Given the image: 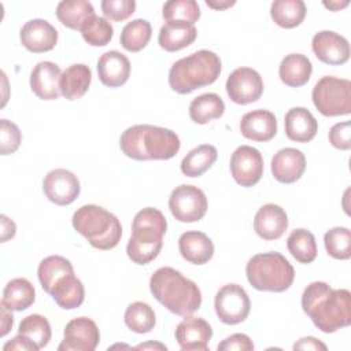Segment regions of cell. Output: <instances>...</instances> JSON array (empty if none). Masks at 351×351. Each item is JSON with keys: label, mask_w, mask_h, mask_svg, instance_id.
I'll list each match as a JSON object with an SVG mask.
<instances>
[{"label": "cell", "mask_w": 351, "mask_h": 351, "mask_svg": "<svg viewBox=\"0 0 351 351\" xmlns=\"http://www.w3.org/2000/svg\"><path fill=\"white\" fill-rule=\"evenodd\" d=\"M302 308L324 333H333L351 324L350 291L333 289L324 281H314L304 288Z\"/></svg>", "instance_id": "1"}, {"label": "cell", "mask_w": 351, "mask_h": 351, "mask_svg": "<svg viewBox=\"0 0 351 351\" xmlns=\"http://www.w3.org/2000/svg\"><path fill=\"white\" fill-rule=\"evenodd\" d=\"M119 147L134 160H167L177 155L181 141L176 132L167 128L133 125L121 134Z\"/></svg>", "instance_id": "2"}, {"label": "cell", "mask_w": 351, "mask_h": 351, "mask_svg": "<svg viewBox=\"0 0 351 351\" xmlns=\"http://www.w3.org/2000/svg\"><path fill=\"white\" fill-rule=\"evenodd\" d=\"M149 291L162 306L177 315H191L202 304L199 287L173 267L155 270L149 278Z\"/></svg>", "instance_id": "3"}, {"label": "cell", "mask_w": 351, "mask_h": 351, "mask_svg": "<svg viewBox=\"0 0 351 351\" xmlns=\"http://www.w3.org/2000/svg\"><path fill=\"white\" fill-rule=\"evenodd\" d=\"M167 222L160 210L145 207L140 210L132 222V236L126 245L129 259L137 265L152 262L160 252Z\"/></svg>", "instance_id": "4"}, {"label": "cell", "mask_w": 351, "mask_h": 351, "mask_svg": "<svg viewBox=\"0 0 351 351\" xmlns=\"http://www.w3.org/2000/svg\"><path fill=\"white\" fill-rule=\"evenodd\" d=\"M221 69V59L215 52L200 49L173 63L169 71V85L174 92L188 95L215 82Z\"/></svg>", "instance_id": "5"}, {"label": "cell", "mask_w": 351, "mask_h": 351, "mask_svg": "<svg viewBox=\"0 0 351 351\" xmlns=\"http://www.w3.org/2000/svg\"><path fill=\"white\" fill-rule=\"evenodd\" d=\"M71 222L73 228L97 250H112L121 241L122 226L119 219L100 206H81L73 214Z\"/></svg>", "instance_id": "6"}, {"label": "cell", "mask_w": 351, "mask_h": 351, "mask_svg": "<svg viewBox=\"0 0 351 351\" xmlns=\"http://www.w3.org/2000/svg\"><path fill=\"white\" fill-rule=\"evenodd\" d=\"M245 276L258 291L284 292L292 285L295 270L282 254L270 251L254 255L245 266Z\"/></svg>", "instance_id": "7"}, {"label": "cell", "mask_w": 351, "mask_h": 351, "mask_svg": "<svg viewBox=\"0 0 351 351\" xmlns=\"http://www.w3.org/2000/svg\"><path fill=\"white\" fill-rule=\"evenodd\" d=\"M311 99L315 108L325 117L348 115L351 112V82L325 75L314 85Z\"/></svg>", "instance_id": "8"}, {"label": "cell", "mask_w": 351, "mask_h": 351, "mask_svg": "<svg viewBox=\"0 0 351 351\" xmlns=\"http://www.w3.org/2000/svg\"><path fill=\"white\" fill-rule=\"evenodd\" d=\"M169 208L171 215L180 222H197L202 219L208 208L204 192L188 184L176 186L169 197Z\"/></svg>", "instance_id": "9"}, {"label": "cell", "mask_w": 351, "mask_h": 351, "mask_svg": "<svg viewBox=\"0 0 351 351\" xmlns=\"http://www.w3.org/2000/svg\"><path fill=\"white\" fill-rule=\"evenodd\" d=\"M215 314L221 322L226 325H236L250 314L251 302L245 289L239 284H226L215 295L214 299Z\"/></svg>", "instance_id": "10"}, {"label": "cell", "mask_w": 351, "mask_h": 351, "mask_svg": "<svg viewBox=\"0 0 351 351\" xmlns=\"http://www.w3.org/2000/svg\"><path fill=\"white\" fill-rule=\"evenodd\" d=\"M226 93L236 104H250L263 93V80L261 74L251 67H239L233 70L226 80Z\"/></svg>", "instance_id": "11"}, {"label": "cell", "mask_w": 351, "mask_h": 351, "mask_svg": "<svg viewBox=\"0 0 351 351\" xmlns=\"http://www.w3.org/2000/svg\"><path fill=\"white\" fill-rule=\"evenodd\" d=\"M230 173L241 186H254L263 176L262 154L251 145L237 147L230 156Z\"/></svg>", "instance_id": "12"}, {"label": "cell", "mask_w": 351, "mask_h": 351, "mask_svg": "<svg viewBox=\"0 0 351 351\" xmlns=\"http://www.w3.org/2000/svg\"><path fill=\"white\" fill-rule=\"evenodd\" d=\"M100 332L95 321L78 317L67 322L58 351H93L99 346Z\"/></svg>", "instance_id": "13"}, {"label": "cell", "mask_w": 351, "mask_h": 351, "mask_svg": "<svg viewBox=\"0 0 351 351\" xmlns=\"http://www.w3.org/2000/svg\"><path fill=\"white\" fill-rule=\"evenodd\" d=\"M43 191L47 199L58 206L71 204L81 192L80 180L66 169H53L43 180Z\"/></svg>", "instance_id": "14"}, {"label": "cell", "mask_w": 351, "mask_h": 351, "mask_svg": "<svg viewBox=\"0 0 351 351\" xmlns=\"http://www.w3.org/2000/svg\"><path fill=\"white\" fill-rule=\"evenodd\" d=\"M311 49L322 63L344 64L350 59V44L346 37L332 30H321L311 40Z\"/></svg>", "instance_id": "15"}, {"label": "cell", "mask_w": 351, "mask_h": 351, "mask_svg": "<svg viewBox=\"0 0 351 351\" xmlns=\"http://www.w3.org/2000/svg\"><path fill=\"white\" fill-rule=\"evenodd\" d=\"M174 336L181 350L207 351L208 341L213 337V329L204 318L185 315L177 325Z\"/></svg>", "instance_id": "16"}, {"label": "cell", "mask_w": 351, "mask_h": 351, "mask_svg": "<svg viewBox=\"0 0 351 351\" xmlns=\"http://www.w3.org/2000/svg\"><path fill=\"white\" fill-rule=\"evenodd\" d=\"M58 30L48 21L40 18L27 21L19 32L22 45L33 53L53 49L58 43Z\"/></svg>", "instance_id": "17"}, {"label": "cell", "mask_w": 351, "mask_h": 351, "mask_svg": "<svg viewBox=\"0 0 351 351\" xmlns=\"http://www.w3.org/2000/svg\"><path fill=\"white\" fill-rule=\"evenodd\" d=\"M288 228V215L282 207L274 203L263 204L255 214L254 230L267 241L280 239Z\"/></svg>", "instance_id": "18"}, {"label": "cell", "mask_w": 351, "mask_h": 351, "mask_svg": "<svg viewBox=\"0 0 351 351\" xmlns=\"http://www.w3.org/2000/svg\"><path fill=\"white\" fill-rule=\"evenodd\" d=\"M60 69L49 60L38 62L30 73V88L41 100H55L60 95Z\"/></svg>", "instance_id": "19"}, {"label": "cell", "mask_w": 351, "mask_h": 351, "mask_svg": "<svg viewBox=\"0 0 351 351\" xmlns=\"http://www.w3.org/2000/svg\"><path fill=\"white\" fill-rule=\"evenodd\" d=\"M306 170V158L300 149L282 148L278 149L271 159V174L281 184H292L298 181Z\"/></svg>", "instance_id": "20"}, {"label": "cell", "mask_w": 351, "mask_h": 351, "mask_svg": "<svg viewBox=\"0 0 351 351\" xmlns=\"http://www.w3.org/2000/svg\"><path fill=\"white\" fill-rule=\"evenodd\" d=\"M241 134L252 141H270L277 133L276 115L269 110H252L245 112L240 121Z\"/></svg>", "instance_id": "21"}, {"label": "cell", "mask_w": 351, "mask_h": 351, "mask_svg": "<svg viewBox=\"0 0 351 351\" xmlns=\"http://www.w3.org/2000/svg\"><path fill=\"white\" fill-rule=\"evenodd\" d=\"M97 75L103 85L118 88L130 75V62L119 51H107L97 60Z\"/></svg>", "instance_id": "22"}, {"label": "cell", "mask_w": 351, "mask_h": 351, "mask_svg": "<svg viewBox=\"0 0 351 351\" xmlns=\"http://www.w3.org/2000/svg\"><path fill=\"white\" fill-rule=\"evenodd\" d=\"M178 250L181 256L193 265H204L214 255V244L211 239L199 230H188L178 239Z\"/></svg>", "instance_id": "23"}, {"label": "cell", "mask_w": 351, "mask_h": 351, "mask_svg": "<svg viewBox=\"0 0 351 351\" xmlns=\"http://www.w3.org/2000/svg\"><path fill=\"white\" fill-rule=\"evenodd\" d=\"M285 134L296 143L311 141L318 130V122L314 115L304 107H293L284 117Z\"/></svg>", "instance_id": "24"}, {"label": "cell", "mask_w": 351, "mask_h": 351, "mask_svg": "<svg viewBox=\"0 0 351 351\" xmlns=\"http://www.w3.org/2000/svg\"><path fill=\"white\" fill-rule=\"evenodd\" d=\"M197 36L195 25L181 21L166 22L158 34V43L160 48L167 52H176L189 47Z\"/></svg>", "instance_id": "25"}, {"label": "cell", "mask_w": 351, "mask_h": 351, "mask_svg": "<svg viewBox=\"0 0 351 351\" xmlns=\"http://www.w3.org/2000/svg\"><path fill=\"white\" fill-rule=\"evenodd\" d=\"M90 81L92 71L89 66L84 63L71 64L60 75V95L67 100H77L88 92Z\"/></svg>", "instance_id": "26"}, {"label": "cell", "mask_w": 351, "mask_h": 351, "mask_svg": "<svg viewBox=\"0 0 351 351\" xmlns=\"http://www.w3.org/2000/svg\"><path fill=\"white\" fill-rule=\"evenodd\" d=\"M313 73V64L310 59L303 53L287 55L278 67L280 80L292 88L303 86L308 82Z\"/></svg>", "instance_id": "27"}, {"label": "cell", "mask_w": 351, "mask_h": 351, "mask_svg": "<svg viewBox=\"0 0 351 351\" xmlns=\"http://www.w3.org/2000/svg\"><path fill=\"white\" fill-rule=\"evenodd\" d=\"M56 304L64 310L80 307L85 299V289L80 278L73 274L62 277L49 292Z\"/></svg>", "instance_id": "28"}, {"label": "cell", "mask_w": 351, "mask_h": 351, "mask_svg": "<svg viewBox=\"0 0 351 351\" xmlns=\"http://www.w3.org/2000/svg\"><path fill=\"white\" fill-rule=\"evenodd\" d=\"M36 300L33 284L23 277L12 278L3 291L1 303L11 311H22L29 308Z\"/></svg>", "instance_id": "29"}, {"label": "cell", "mask_w": 351, "mask_h": 351, "mask_svg": "<svg viewBox=\"0 0 351 351\" xmlns=\"http://www.w3.org/2000/svg\"><path fill=\"white\" fill-rule=\"evenodd\" d=\"M93 15L95 8L86 0H63L56 7L59 22L73 30H81L84 23Z\"/></svg>", "instance_id": "30"}, {"label": "cell", "mask_w": 351, "mask_h": 351, "mask_svg": "<svg viewBox=\"0 0 351 351\" xmlns=\"http://www.w3.org/2000/svg\"><path fill=\"white\" fill-rule=\"evenodd\" d=\"M225 112V103L217 93H203L189 104V117L195 123L204 125L218 119Z\"/></svg>", "instance_id": "31"}, {"label": "cell", "mask_w": 351, "mask_h": 351, "mask_svg": "<svg viewBox=\"0 0 351 351\" xmlns=\"http://www.w3.org/2000/svg\"><path fill=\"white\" fill-rule=\"evenodd\" d=\"M218 151L211 144H202L191 149L181 160V171L186 177H200L217 160Z\"/></svg>", "instance_id": "32"}, {"label": "cell", "mask_w": 351, "mask_h": 351, "mask_svg": "<svg viewBox=\"0 0 351 351\" xmlns=\"http://www.w3.org/2000/svg\"><path fill=\"white\" fill-rule=\"evenodd\" d=\"M307 8L302 0H274L270 5V16L276 25L284 29H292L299 26Z\"/></svg>", "instance_id": "33"}, {"label": "cell", "mask_w": 351, "mask_h": 351, "mask_svg": "<svg viewBox=\"0 0 351 351\" xmlns=\"http://www.w3.org/2000/svg\"><path fill=\"white\" fill-rule=\"evenodd\" d=\"M74 267L69 259L60 255H49L44 258L37 269L38 281L43 287V289L49 293L53 288V285L64 276L73 274Z\"/></svg>", "instance_id": "34"}, {"label": "cell", "mask_w": 351, "mask_h": 351, "mask_svg": "<svg viewBox=\"0 0 351 351\" xmlns=\"http://www.w3.org/2000/svg\"><path fill=\"white\" fill-rule=\"evenodd\" d=\"M152 27L147 19H133L128 22L121 32V45L129 52H138L147 47L151 40Z\"/></svg>", "instance_id": "35"}, {"label": "cell", "mask_w": 351, "mask_h": 351, "mask_svg": "<svg viewBox=\"0 0 351 351\" xmlns=\"http://www.w3.org/2000/svg\"><path fill=\"white\" fill-rule=\"evenodd\" d=\"M291 255L300 263H311L317 258V243L314 234L303 228L291 232L287 240Z\"/></svg>", "instance_id": "36"}, {"label": "cell", "mask_w": 351, "mask_h": 351, "mask_svg": "<svg viewBox=\"0 0 351 351\" xmlns=\"http://www.w3.org/2000/svg\"><path fill=\"white\" fill-rule=\"evenodd\" d=\"M126 326L134 333H148L156 324L154 308L145 302H133L126 307L123 315Z\"/></svg>", "instance_id": "37"}, {"label": "cell", "mask_w": 351, "mask_h": 351, "mask_svg": "<svg viewBox=\"0 0 351 351\" xmlns=\"http://www.w3.org/2000/svg\"><path fill=\"white\" fill-rule=\"evenodd\" d=\"M18 333L32 340L38 350L44 348L52 336L49 321L41 314H30L25 317L18 326Z\"/></svg>", "instance_id": "38"}, {"label": "cell", "mask_w": 351, "mask_h": 351, "mask_svg": "<svg viewBox=\"0 0 351 351\" xmlns=\"http://www.w3.org/2000/svg\"><path fill=\"white\" fill-rule=\"evenodd\" d=\"M80 32L82 38L92 47H104L111 41L114 36V29L108 19L97 15L90 16Z\"/></svg>", "instance_id": "39"}, {"label": "cell", "mask_w": 351, "mask_h": 351, "mask_svg": "<svg viewBox=\"0 0 351 351\" xmlns=\"http://www.w3.org/2000/svg\"><path fill=\"white\" fill-rule=\"evenodd\" d=\"M324 244L328 255L335 259L346 261L351 256V232L348 228L336 226L324 236Z\"/></svg>", "instance_id": "40"}, {"label": "cell", "mask_w": 351, "mask_h": 351, "mask_svg": "<svg viewBox=\"0 0 351 351\" xmlns=\"http://www.w3.org/2000/svg\"><path fill=\"white\" fill-rule=\"evenodd\" d=\"M162 16L166 22L181 21L193 25L200 18V7L195 0H170L162 7Z\"/></svg>", "instance_id": "41"}, {"label": "cell", "mask_w": 351, "mask_h": 351, "mask_svg": "<svg viewBox=\"0 0 351 351\" xmlns=\"http://www.w3.org/2000/svg\"><path fill=\"white\" fill-rule=\"evenodd\" d=\"M22 141V134L19 128L8 121L1 119L0 121V152L1 155H10L14 154Z\"/></svg>", "instance_id": "42"}, {"label": "cell", "mask_w": 351, "mask_h": 351, "mask_svg": "<svg viewBox=\"0 0 351 351\" xmlns=\"http://www.w3.org/2000/svg\"><path fill=\"white\" fill-rule=\"evenodd\" d=\"M104 16L114 22H122L136 11L134 0H103L100 3Z\"/></svg>", "instance_id": "43"}, {"label": "cell", "mask_w": 351, "mask_h": 351, "mask_svg": "<svg viewBox=\"0 0 351 351\" xmlns=\"http://www.w3.org/2000/svg\"><path fill=\"white\" fill-rule=\"evenodd\" d=\"M351 123L348 121L335 123L329 130V143L341 151L351 148Z\"/></svg>", "instance_id": "44"}, {"label": "cell", "mask_w": 351, "mask_h": 351, "mask_svg": "<svg viewBox=\"0 0 351 351\" xmlns=\"http://www.w3.org/2000/svg\"><path fill=\"white\" fill-rule=\"evenodd\" d=\"M218 351H252L254 343L244 333H234L223 339L218 346Z\"/></svg>", "instance_id": "45"}, {"label": "cell", "mask_w": 351, "mask_h": 351, "mask_svg": "<svg viewBox=\"0 0 351 351\" xmlns=\"http://www.w3.org/2000/svg\"><path fill=\"white\" fill-rule=\"evenodd\" d=\"M4 351H38V347L23 335H16L3 346Z\"/></svg>", "instance_id": "46"}, {"label": "cell", "mask_w": 351, "mask_h": 351, "mask_svg": "<svg viewBox=\"0 0 351 351\" xmlns=\"http://www.w3.org/2000/svg\"><path fill=\"white\" fill-rule=\"evenodd\" d=\"M293 350H322L325 351L326 350V346L319 341L318 339L313 337V336H306V337H302L299 339L295 344H293Z\"/></svg>", "instance_id": "47"}, {"label": "cell", "mask_w": 351, "mask_h": 351, "mask_svg": "<svg viewBox=\"0 0 351 351\" xmlns=\"http://www.w3.org/2000/svg\"><path fill=\"white\" fill-rule=\"evenodd\" d=\"M0 223H1V241L5 243L7 240L12 239L16 233V225L12 219H10L7 215H0Z\"/></svg>", "instance_id": "48"}, {"label": "cell", "mask_w": 351, "mask_h": 351, "mask_svg": "<svg viewBox=\"0 0 351 351\" xmlns=\"http://www.w3.org/2000/svg\"><path fill=\"white\" fill-rule=\"evenodd\" d=\"M14 325V317L11 314V310H8L3 303H1V330H0V336L4 337Z\"/></svg>", "instance_id": "49"}, {"label": "cell", "mask_w": 351, "mask_h": 351, "mask_svg": "<svg viewBox=\"0 0 351 351\" xmlns=\"http://www.w3.org/2000/svg\"><path fill=\"white\" fill-rule=\"evenodd\" d=\"M206 4L208 5V7H211V8H214V10H226V8H229V7H232V5H234L236 4V1L234 0H206Z\"/></svg>", "instance_id": "50"}, {"label": "cell", "mask_w": 351, "mask_h": 351, "mask_svg": "<svg viewBox=\"0 0 351 351\" xmlns=\"http://www.w3.org/2000/svg\"><path fill=\"white\" fill-rule=\"evenodd\" d=\"M324 5L326 7V8H329V10H332V11H339V10H341V8H344V7H347L348 5V1L346 0V1H324Z\"/></svg>", "instance_id": "51"}, {"label": "cell", "mask_w": 351, "mask_h": 351, "mask_svg": "<svg viewBox=\"0 0 351 351\" xmlns=\"http://www.w3.org/2000/svg\"><path fill=\"white\" fill-rule=\"evenodd\" d=\"M137 350H147V348H158V350H167V347L165 344H160V343H143V344H138L136 346Z\"/></svg>", "instance_id": "52"}]
</instances>
